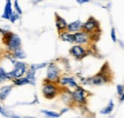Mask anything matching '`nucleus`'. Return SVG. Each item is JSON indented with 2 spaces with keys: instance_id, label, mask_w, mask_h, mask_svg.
<instances>
[{
  "instance_id": "nucleus-1",
  "label": "nucleus",
  "mask_w": 124,
  "mask_h": 118,
  "mask_svg": "<svg viewBox=\"0 0 124 118\" xmlns=\"http://www.w3.org/2000/svg\"><path fill=\"white\" fill-rule=\"evenodd\" d=\"M3 41L8 47V49L12 52H15L16 50L19 49L21 46V39L19 36H17L16 34L11 32V31H7L4 35H3Z\"/></svg>"
},
{
  "instance_id": "nucleus-2",
  "label": "nucleus",
  "mask_w": 124,
  "mask_h": 118,
  "mask_svg": "<svg viewBox=\"0 0 124 118\" xmlns=\"http://www.w3.org/2000/svg\"><path fill=\"white\" fill-rule=\"evenodd\" d=\"M42 93H43V95L45 96V98H47V99H53L58 93V88H57V87L54 83L45 80V83H44V86H43V89H42Z\"/></svg>"
},
{
  "instance_id": "nucleus-3",
  "label": "nucleus",
  "mask_w": 124,
  "mask_h": 118,
  "mask_svg": "<svg viewBox=\"0 0 124 118\" xmlns=\"http://www.w3.org/2000/svg\"><path fill=\"white\" fill-rule=\"evenodd\" d=\"M14 65H15V70L13 72H11V73H8L9 78H13L14 80L21 78L22 75L26 73V70H27L26 64L24 62L18 61V62H16Z\"/></svg>"
},
{
  "instance_id": "nucleus-4",
  "label": "nucleus",
  "mask_w": 124,
  "mask_h": 118,
  "mask_svg": "<svg viewBox=\"0 0 124 118\" xmlns=\"http://www.w3.org/2000/svg\"><path fill=\"white\" fill-rule=\"evenodd\" d=\"M47 81L49 82H56L59 80V70L58 67L54 64H50L47 69Z\"/></svg>"
},
{
  "instance_id": "nucleus-5",
  "label": "nucleus",
  "mask_w": 124,
  "mask_h": 118,
  "mask_svg": "<svg viewBox=\"0 0 124 118\" xmlns=\"http://www.w3.org/2000/svg\"><path fill=\"white\" fill-rule=\"evenodd\" d=\"M82 29L83 31L88 33V34H91L94 31H96L98 30V22L96 19H94L93 17H90L83 25H82Z\"/></svg>"
},
{
  "instance_id": "nucleus-6",
  "label": "nucleus",
  "mask_w": 124,
  "mask_h": 118,
  "mask_svg": "<svg viewBox=\"0 0 124 118\" xmlns=\"http://www.w3.org/2000/svg\"><path fill=\"white\" fill-rule=\"evenodd\" d=\"M72 99L78 104L86 103V91L81 87H78L72 93Z\"/></svg>"
},
{
  "instance_id": "nucleus-7",
  "label": "nucleus",
  "mask_w": 124,
  "mask_h": 118,
  "mask_svg": "<svg viewBox=\"0 0 124 118\" xmlns=\"http://www.w3.org/2000/svg\"><path fill=\"white\" fill-rule=\"evenodd\" d=\"M70 52L71 54L77 59H82L84 58L86 55H87V52H86V50L80 46V45H76V46H73L70 50Z\"/></svg>"
},
{
  "instance_id": "nucleus-8",
  "label": "nucleus",
  "mask_w": 124,
  "mask_h": 118,
  "mask_svg": "<svg viewBox=\"0 0 124 118\" xmlns=\"http://www.w3.org/2000/svg\"><path fill=\"white\" fill-rule=\"evenodd\" d=\"M74 42L78 44H86L90 39V34L84 32V31H78L73 34Z\"/></svg>"
},
{
  "instance_id": "nucleus-9",
  "label": "nucleus",
  "mask_w": 124,
  "mask_h": 118,
  "mask_svg": "<svg viewBox=\"0 0 124 118\" xmlns=\"http://www.w3.org/2000/svg\"><path fill=\"white\" fill-rule=\"evenodd\" d=\"M109 79L108 75H106V74H101L99 73L98 74H96L95 76H93V78L91 79V82L93 83V85H96V86H100V85H103L105 83L108 82Z\"/></svg>"
},
{
  "instance_id": "nucleus-10",
  "label": "nucleus",
  "mask_w": 124,
  "mask_h": 118,
  "mask_svg": "<svg viewBox=\"0 0 124 118\" xmlns=\"http://www.w3.org/2000/svg\"><path fill=\"white\" fill-rule=\"evenodd\" d=\"M82 25H83V23L80 20H77L75 22H72V23L68 24L66 30H68L69 33H71V32L76 33V32H78L80 30V29H82Z\"/></svg>"
},
{
  "instance_id": "nucleus-11",
  "label": "nucleus",
  "mask_w": 124,
  "mask_h": 118,
  "mask_svg": "<svg viewBox=\"0 0 124 118\" xmlns=\"http://www.w3.org/2000/svg\"><path fill=\"white\" fill-rule=\"evenodd\" d=\"M59 83L62 86H68L71 88H78V85L77 84V82L75 81V79L73 77H63L59 80Z\"/></svg>"
},
{
  "instance_id": "nucleus-12",
  "label": "nucleus",
  "mask_w": 124,
  "mask_h": 118,
  "mask_svg": "<svg viewBox=\"0 0 124 118\" xmlns=\"http://www.w3.org/2000/svg\"><path fill=\"white\" fill-rule=\"evenodd\" d=\"M55 24H56V28L58 31H63L67 29V22L64 18H62L61 16L58 15H55Z\"/></svg>"
},
{
  "instance_id": "nucleus-13",
  "label": "nucleus",
  "mask_w": 124,
  "mask_h": 118,
  "mask_svg": "<svg viewBox=\"0 0 124 118\" xmlns=\"http://www.w3.org/2000/svg\"><path fill=\"white\" fill-rule=\"evenodd\" d=\"M12 89H13V86H11V85L10 86H4L0 88V100L4 101L8 97V95L11 93Z\"/></svg>"
},
{
  "instance_id": "nucleus-14",
  "label": "nucleus",
  "mask_w": 124,
  "mask_h": 118,
  "mask_svg": "<svg viewBox=\"0 0 124 118\" xmlns=\"http://www.w3.org/2000/svg\"><path fill=\"white\" fill-rule=\"evenodd\" d=\"M12 14H13V11H12V2L8 0L6 2V5H5V9H4V13L2 15V18L10 19Z\"/></svg>"
},
{
  "instance_id": "nucleus-15",
  "label": "nucleus",
  "mask_w": 124,
  "mask_h": 118,
  "mask_svg": "<svg viewBox=\"0 0 124 118\" xmlns=\"http://www.w3.org/2000/svg\"><path fill=\"white\" fill-rule=\"evenodd\" d=\"M113 110H114V102L111 100L108 105L104 109H102L100 111V113H102V114H109V113H111L113 111Z\"/></svg>"
},
{
  "instance_id": "nucleus-16",
  "label": "nucleus",
  "mask_w": 124,
  "mask_h": 118,
  "mask_svg": "<svg viewBox=\"0 0 124 118\" xmlns=\"http://www.w3.org/2000/svg\"><path fill=\"white\" fill-rule=\"evenodd\" d=\"M14 83L16 86H23V85H27V84H31V82L26 78V77H21L18 79H15Z\"/></svg>"
},
{
  "instance_id": "nucleus-17",
  "label": "nucleus",
  "mask_w": 124,
  "mask_h": 118,
  "mask_svg": "<svg viewBox=\"0 0 124 118\" xmlns=\"http://www.w3.org/2000/svg\"><path fill=\"white\" fill-rule=\"evenodd\" d=\"M61 36V39L66 41V42H70V43H74V37H73V34L69 33V32H62L60 34Z\"/></svg>"
},
{
  "instance_id": "nucleus-18",
  "label": "nucleus",
  "mask_w": 124,
  "mask_h": 118,
  "mask_svg": "<svg viewBox=\"0 0 124 118\" xmlns=\"http://www.w3.org/2000/svg\"><path fill=\"white\" fill-rule=\"evenodd\" d=\"M26 78L31 82V85L34 84V80H35V71H33L32 69H30L28 72H27V76Z\"/></svg>"
},
{
  "instance_id": "nucleus-19",
  "label": "nucleus",
  "mask_w": 124,
  "mask_h": 118,
  "mask_svg": "<svg viewBox=\"0 0 124 118\" xmlns=\"http://www.w3.org/2000/svg\"><path fill=\"white\" fill-rule=\"evenodd\" d=\"M45 115H46L47 118H57L61 115V113H58V112H55V111H41Z\"/></svg>"
},
{
  "instance_id": "nucleus-20",
  "label": "nucleus",
  "mask_w": 124,
  "mask_h": 118,
  "mask_svg": "<svg viewBox=\"0 0 124 118\" xmlns=\"http://www.w3.org/2000/svg\"><path fill=\"white\" fill-rule=\"evenodd\" d=\"M14 56L17 59H24L26 57V54H25L24 51L19 48V49H17L14 52Z\"/></svg>"
},
{
  "instance_id": "nucleus-21",
  "label": "nucleus",
  "mask_w": 124,
  "mask_h": 118,
  "mask_svg": "<svg viewBox=\"0 0 124 118\" xmlns=\"http://www.w3.org/2000/svg\"><path fill=\"white\" fill-rule=\"evenodd\" d=\"M6 79H9L8 73H6L5 70L0 67V81H4V80H6Z\"/></svg>"
},
{
  "instance_id": "nucleus-22",
  "label": "nucleus",
  "mask_w": 124,
  "mask_h": 118,
  "mask_svg": "<svg viewBox=\"0 0 124 118\" xmlns=\"http://www.w3.org/2000/svg\"><path fill=\"white\" fill-rule=\"evenodd\" d=\"M47 66V63H40V64H34V65H31V69H32L33 71H36L38 69H41V68H44Z\"/></svg>"
},
{
  "instance_id": "nucleus-23",
  "label": "nucleus",
  "mask_w": 124,
  "mask_h": 118,
  "mask_svg": "<svg viewBox=\"0 0 124 118\" xmlns=\"http://www.w3.org/2000/svg\"><path fill=\"white\" fill-rule=\"evenodd\" d=\"M14 4H15V9H16V14H17V15H22V10H21L20 7L18 6V2H17V1H15Z\"/></svg>"
},
{
  "instance_id": "nucleus-24",
  "label": "nucleus",
  "mask_w": 124,
  "mask_h": 118,
  "mask_svg": "<svg viewBox=\"0 0 124 118\" xmlns=\"http://www.w3.org/2000/svg\"><path fill=\"white\" fill-rule=\"evenodd\" d=\"M18 18H19V15H17L16 13H13V14H12V15H11V17H10V19H9V20H11V21H12V22L14 23V22H16V20H17Z\"/></svg>"
},
{
  "instance_id": "nucleus-25",
  "label": "nucleus",
  "mask_w": 124,
  "mask_h": 118,
  "mask_svg": "<svg viewBox=\"0 0 124 118\" xmlns=\"http://www.w3.org/2000/svg\"><path fill=\"white\" fill-rule=\"evenodd\" d=\"M117 93L119 96H123V85H117Z\"/></svg>"
},
{
  "instance_id": "nucleus-26",
  "label": "nucleus",
  "mask_w": 124,
  "mask_h": 118,
  "mask_svg": "<svg viewBox=\"0 0 124 118\" xmlns=\"http://www.w3.org/2000/svg\"><path fill=\"white\" fill-rule=\"evenodd\" d=\"M111 37H112V40L114 42H116V30L114 28L111 30Z\"/></svg>"
},
{
  "instance_id": "nucleus-27",
  "label": "nucleus",
  "mask_w": 124,
  "mask_h": 118,
  "mask_svg": "<svg viewBox=\"0 0 124 118\" xmlns=\"http://www.w3.org/2000/svg\"><path fill=\"white\" fill-rule=\"evenodd\" d=\"M0 113H1L2 115L6 116V117H8V116H9V114H8V113L6 112V111H5V110H4V109H3L2 107H0Z\"/></svg>"
},
{
  "instance_id": "nucleus-28",
  "label": "nucleus",
  "mask_w": 124,
  "mask_h": 118,
  "mask_svg": "<svg viewBox=\"0 0 124 118\" xmlns=\"http://www.w3.org/2000/svg\"><path fill=\"white\" fill-rule=\"evenodd\" d=\"M87 2H89V1H84V0H79V1H78V3H79V4H84V3H87Z\"/></svg>"
},
{
  "instance_id": "nucleus-29",
  "label": "nucleus",
  "mask_w": 124,
  "mask_h": 118,
  "mask_svg": "<svg viewBox=\"0 0 124 118\" xmlns=\"http://www.w3.org/2000/svg\"><path fill=\"white\" fill-rule=\"evenodd\" d=\"M12 118H21V117H19V116H16V115H13V116H12Z\"/></svg>"
},
{
  "instance_id": "nucleus-30",
  "label": "nucleus",
  "mask_w": 124,
  "mask_h": 118,
  "mask_svg": "<svg viewBox=\"0 0 124 118\" xmlns=\"http://www.w3.org/2000/svg\"><path fill=\"white\" fill-rule=\"evenodd\" d=\"M26 118H34V117H31V116H27Z\"/></svg>"
}]
</instances>
